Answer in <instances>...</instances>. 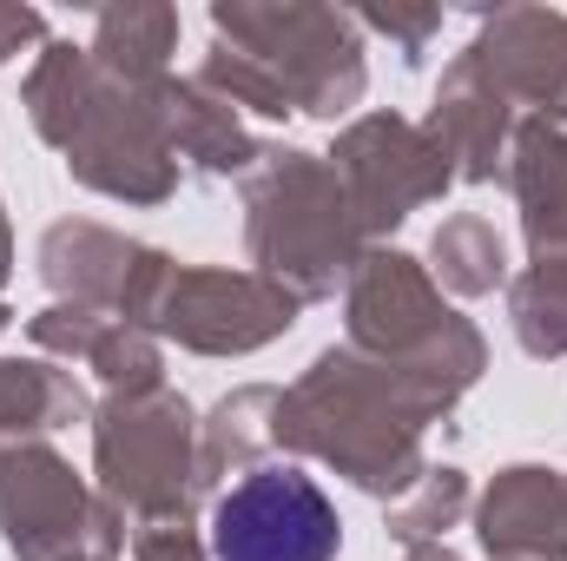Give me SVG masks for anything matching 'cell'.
<instances>
[{
  "label": "cell",
  "instance_id": "13",
  "mask_svg": "<svg viewBox=\"0 0 567 561\" xmlns=\"http://www.w3.org/2000/svg\"><path fill=\"white\" fill-rule=\"evenodd\" d=\"M423 133L435 140V152L449 159V172L468 178V185H488V178L508 172V165H502V152H508V100H502V86L475 67V53H462V60L442 73Z\"/></svg>",
  "mask_w": 567,
  "mask_h": 561
},
{
  "label": "cell",
  "instance_id": "17",
  "mask_svg": "<svg viewBox=\"0 0 567 561\" xmlns=\"http://www.w3.org/2000/svg\"><path fill=\"white\" fill-rule=\"evenodd\" d=\"M172 47H178V13L172 7H106L93 20V47L86 53L126 86H158Z\"/></svg>",
  "mask_w": 567,
  "mask_h": 561
},
{
  "label": "cell",
  "instance_id": "27",
  "mask_svg": "<svg viewBox=\"0 0 567 561\" xmlns=\"http://www.w3.org/2000/svg\"><path fill=\"white\" fill-rule=\"evenodd\" d=\"M13 272V238H7V212H0V278Z\"/></svg>",
  "mask_w": 567,
  "mask_h": 561
},
{
  "label": "cell",
  "instance_id": "5",
  "mask_svg": "<svg viewBox=\"0 0 567 561\" xmlns=\"http://www.w3.org/2000/svg\"><path fill=\"white\" fill-rule=\"evenodd\" d=\"M93 469L100 496L140 529L192 522L198 502V422L178 390H113L93 417Z\"/></svg>",
  "mask_w": 567,
  "mask_h": 561
},
{
  "label": "cell",
  "instance_id": "23",
  "mask_svg": "<svg viewBox=\"0 0 567 561\" xmlns=\"http://www.w3.org/2000/svg\"><path fill=\"white\" fill-rule=\"evenodd\" d=\"M86 370L106 384V390H152L158 384V344L145 324H126V317H106L93 350H86Z\"/></svg>",
  "mask_w": 567,
  "mask_h": 561
},
{
  "label": "cell",
  "instance_id": "21",
  "mask_svg": "<svg viewBox=\"0 0 567 561\" xmlns=\"http://www.w3.org/2000/svg\"><path fill=\"white\" fill-rule=\"evenodd\" d=\"M515 337L528 357H561L567 350V258H535L515 278Z\"/></svg>",
  "mask_w": 567,
  "mask_h": 561
},
{
  "label": "cell",
  "instance_id": "7",
  "mask_svg": "<svg viewBox=\"0 0 567 561\" xmlns=\"http://www.w3.org/2000/svg\"><path fill=\"white\" fill-rule=\"evenodd\" d=\"M0 536L20 561H120L126 516L47 442H0Z\"/></svg>",
  "mask_w": 567,
  "mask_h": 561
},
{
  "label": "cell",
  "instance_id": "1",
  "mask_svg": "<svg viewBox=\"0 0 567 561\" xmlns=\"http://www.w3.org/2000/svg\"><path fill=\"white\" fill-rule=\"evenodd\" d=\"M449 410L455 404L396 364L323 350L290 390H278V449L337 462L370 496H403L423 482V422Z\"/></svg>",
  "mask_w": 567,
  "mask_h": 561
},
{
  "label": "cell",
  "instance_id": "15",
  "mask_svg": "<svg viewBox=\"0 0 567 561\" xmlns=\"http://www.w3.org/2000/svg\"><path fill=\"white\" fill-rule=\"evenodd\" d=\"M158 113H165V140H172V159L185 152L198 172L212 178H231V172H251L265 159V145L245 133L238 106L218 100L198 73L192 80H165L158 86Z\"/></svg>",
  "mask_w": 567,
  "mask_h": 561
},
{
  "label": "cell",
  "instance_id": "18",
  "mask_svg": "<svg viewBox=\"0 0 567 561\" xmlns=\"http://www.w3.org/2000/svg\"><path fill=\"white\" fill-rule=\"evenodd\" d=\"M258 449H278V390L271 384H251V390H231L212 422H198V482L251 462Z\"/></svg>",
  "mask_w": 567,
  "mask_h": 561
},
{
  "label": "cell",
  "instance_id": "12",
  "mask_svg": "<svg viewBox=\"0 0 567 561\" xmlns=\"http://www.w3.org/2000/svg\"><path fill=\"white\" fill-rule=\"evenodd\" d=\"M468 53L502 86V100H528L542 120H567V13L502 7Z\"/></svg>",
  "mask_w": 567,
  "mask_h": 561
},
{
  "label": "cell",
  "instance_id": "9",
  "mask_svg": "<svg viewBox=\"0 0 567 561\" xmlns=\"http://www.w3.org/2000/svg\"><path fill=\"white\" fill-rule=\"evenodd\" d=\"M297 324V297L258 272H212V265H172V278L152 304V330L178 337L205 357H245Z\"/></svg>",
  "mask_w": 567,
  "mask_h": 561
},
{
  "label": "cell",
  "instance_id": "11",
  "mask_svg": "<svg viewBox=\"0 0 567 561\" xmlns=\"http://www.w3.org/2000/svg\"><path fill=\"white\" fill-rule=\"evenodd\" d=\"M40 278L86 310H106V317H126V324L152 330V304L172 278V258L140 245V238L106 232V225L66 218L40 238Z\"/></svg>",
  "mask_w": 567,
  "mask_h": 561
},
{
  "label": "cell",
  "instance_id": "25",
  "mask_svg": "<svg viewBox=\"0 0 567 561\" xmlns=\"http://www.w3.org/2000/svg\"><path fill=\"white\" fill-rule=\"evenodd\" d=\"M140 561H205L198 549V536L185 529V522H158V529H140Z\"/></svg>",
  "mask_w": 567,
  "mask_h": 561
},
{
  "label": "cell",
  "instance_id": "10",
  "mask_svg": "<svg viewBox=\"0 0 567 561\" xmlns=\"http://www.w3.org/2000/svg\"><path fill=\"white\" fill-rule=\"evenodd\" d=\"M330 165H337V178H343V192H350V212H357L363 238L403 225L416 205L442 198V192L455 185V172H449V159L435 152V140H429L423 126L396 120V113L357 120V126L337 140Z\"/></svg>",
  "mask_w": 567,
  "mask_h": 561
},
{
  "label": "cell",
  "instance_id": "29",
  "mask_svg": "<svg viewBox=\"0 0 567 561\" xmlns=\"http://www.w3.org/2000/svg\"><path fill=\"white\" fill-rule=\"evenodd\" d=\"M7 324H13V310H7V304H0V330H7Z\"/></svg>",
  "mask_w": 567,
  "mask_h": 561
},
{
  "label": "cell",
  "instance_id": "3",
  "mask_svg": "<svg viewBox=\"0 0 567 561\" xmlns=\"http://www.w3.org/2000/svg\"><path fill=\"white\" fill-rule=\"evenodd\" d=\"M245 245L258 278L284 284L297 304L330 297L363 258V225L350 212L337 165L317 152L265 145V159L245 172Z\"/></svg>",
  "mask_w": 567,
  "mask_h": 561
},
{
  "label": "cell",
  "instance_id": "24",
  "mask_svg": "<svg viewBox=\"0 0 567 561\" xmlns=\"http://www.w3.org/2000/svg\"><path fill=\"white\" fill-rule=\"evenodd\" d=\"M363 27H377V33L403 40V60H423L429 33L442 27V7H370V13H363Z\"/></svg>",
  "mask_w": 567,
  "mask_h": 561
},
{
  "label": "cell",
  "instance_id": "8",
  "mask_svg": "<svg viewBox=\"0 0 567 561\" xmlns=\"http://www.w3.org/2000/svg\"><path fill=\"white\" fill-rule=\"evenodd\" d=\"M337 502L290 462L251 469L212 509V561H337Z\"/></svg>",
  "mask_w": 567,
  "mask_h": 561
},
{
  "label": "cell",
  "instance_id": "4",
  "mask_svg": "<svg viewBox=\"0 0 567 561\" xmlns=\"http://www.w3.org/2000/svg\"><path fill=\"white\" fill-rule=\"evenodd\" d=\"M350 350L410 370L442 404H455L482 377V337L462 324L416 258L403 252H363L350 272Z\"/></svg>",
  "mask_w": 567,
  "mask_h": 561
},
{
  "label": "cell",
  "instance_id": "28",
  "mask_svg": "<svg viewBox=\"0 0 567 561\" xmlns=\"http://www.w3.org/2000/svg\"><path fill=\"white\" fill-rule=\"evenodd\" d=\"M403 561H455V555H449L442 542H429V549H410V555H403Z\"/></svg>",
  "mask_w": 567,
  "mask_h": 561
},
{
  "label": "cell",
  "instance_id": "14",
  "mask_svg": "<svg viewBox=\"0 0 567 561\" xmlns=\"http://www.w3.org/2000/svg\"><path fill=\"white\" fill-rule=\"evenodd\" d=\"M482 549L488 561H567V482L555 469H502L482 496Z\"/></svg>",
  "mask_w": 567,
  "mask_h": 561
},
{
  "label": "cell",
  "instance_id": "22",
  "mask_svg": "<svg viewBox=\"0 0 567 561\" xmlns=\"http://www.w3.org/2000/svg\"><path fill=\"white\" fill-rule=\"evenodd\" d=\"M462 502H468V476H462V469H423V482L390 509V536H396L403 549H429V542L462 516Z\"/></svg>",
  "mask_w": 567,
  "mask_h": 561
},
{
  "label": "cell",
  "instance_id": "6",
  "mask_svg": "<svg viewBox=\"0 0 567 561\" xmlns=\"http://www.w3.org/2000/svg\"><path fill=\"white\" fill-rule=\"evenodd\" d=\"M225 47L251 53L284 86L290 113L337 120L363 100V40L357 20L337 7H212Z\"/></svg>",
  "mask_w": 567,
  "mask_h": 561
},
{
  "label": "cell",
  "instance_id": "20",
  "mask_svg": "<svg viewBox=\"0 0 567 561\" xmlns=\"http://www.w3.org/2000/svg\"><path fill=\"white\" fill-rule=\"evenodd\" d=\"M429 258H435V278L449 284V290H462V297H482V290H495V284L508 278V265H502V232H495L482 212H455V218L435 232Z\"/></svg>",
  "mask_w": 567,
  "mask_h": 561
},
{
  "label": "cell",
  "instance_id": "2",
  "mask_svg": "<svg viewBox=\"0 0 567 561\" xmlns=\"http://www.w3.org/2000/svg\"><path fill=\"white\" fill-rule=\"evenodd\" d=\"M158 86L113 80L86 47H47L40 67L27 73V113L40 140L66 152V172L80 185L126 198V205H158L178 185Z\"/></svg>",
  "mask_w": 567,
  "mask_h": 561
},
{
  "label": "cell",
  "instance_id": "16",
  "mask_svg": "<svg viewBox=\"0 0 567 561\" xmlns=\"http://www.w3.org/2000/svg\"><path fill=\"white\" fill-rule=\"evenodd\" d=\"M508 185L522 198V232L535 258H567V120H528L515 133Z\"/></svg>",
  "mask_w": 567,
  "mask_h": 561
},
{
  "label": "cell",
  "instance_id": "26",
  "mask_svg": "<svg viewBox=\"0 0 567 561\" xmlns=\"http://www.w3.org/2000/svg\"><path fill=\"white\" fill-rule=\"evenodd\" d=\"M47 40V20L33 7H0V67L20 53V47H40Z\"/></svg>",
  "mask_w": 567,
  "mask_h": 561
},
{
  "label": "cell",
  "instance_id": "19",
  "mask_svg": "<svg viewBox=\"0 0 567 561\" xmlns=\"http://www.w3.org/2000/svg\"><path fill=\"white\" fill-rule=\"evenodd\" d=\"M73 417H86V397L66 370L20 364V357L0 364V436H47V429H66Z\"/></svg>",
  "mask_w": 567,
  "mask_h": 561
}]
</instances>
